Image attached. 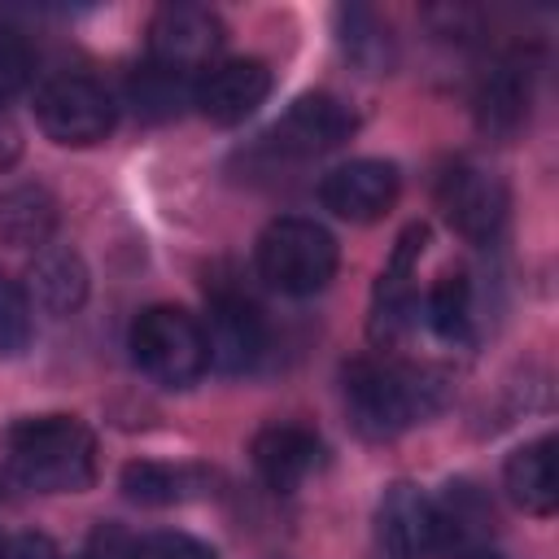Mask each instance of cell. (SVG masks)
<instances>
[{
	"mask_svg": "<svg viewBox=\"0 0 559 559\" xmlns=\"http://www.w3.org/2000/svg\"><path fill=\"white\" fill-rule=\"evenodd\" d=\"M4 472L39 493H79L96 480V437L74 415H26L0 437Z\"/></svg>",
	"mask_w": 559,
	"mask_h": 559,
	"instance_id": "obj_1",
	"label": "cell"
},
{
	"mask_svg": "<svg viewBox=\"0 0 559 559\" xmlns=\"http://www.w3.org/2000/svg\"><path fill=\"white\" fill-rule=\"evenodd\" d=\"M445 402V376L393 358H354L345 367V411L349 424L371 437H397L415 419H428Z\"/></svg>",
	"mask_w": 559,
	"mask_h": 559,
	"instance_id": "obj_2",
	"label": "cell"
},
{
	"mask_svg": "<svg viewBox=\"0 0 559 559\" xmlns=\"http://www.w3.org/2000/svg\"><path fill=\"white\" fill-rule=\"evenodd\" d=\"M258 275L288 293L310 297L336 275V240L314 218H275L258 236Z\"/></svg>",
	"mask_w": 559,
	"mask_h": 559,
	"instance_id": "obj_3",
	"label": "cell"
},
{
	"mask_svg": "<svg viewBox=\"0 0 559 559\" xmlns=\"http://www.w3.org/2000/svg\"><path fill=\"white\" fill-rule=\"evenodd\" d=\"M131 354H135L140 371L166 389H183L210 367L205 332L179 306H148L131 323Z\"/></svg>",
	"mask_w": 559,
	"mask_h": 559,
	"instance_id": "obj_4",
	"label": "cell"
},
{
	"mask_svg": "<svg viewBox=\"0 0 559 559\" xmlns=\"http://www.w3.org/2000/svg\"><path fill=\"white\" fill-rule=\"evenodd\" d=\"M35 118L44 127L48 140L57 144H70V148H87V144H100L109 131H114V96L87 79V74H57L39 87L35 96Z\"/></svg>",
	"mask_w": 559,
	"mask_h": 559,
	"instance_id": "obj_5",
	"label": "cell"
},
{
	"mask_svg": "<svg viewBox=\"0 0 559 559\" xmlns=\"http://www.w3.org/2000/svg\"><path fill=\"white\" fill-rule=\"evenodd\" d=\"M223 39H227V31H223L218 13L201 9V4H166L148 22V61L157 70L188 74V70L210 66L218 57Z\"/></svg>",
	"mask_w": 559,
	"mask_h": 559,
	"instance_id": "obj_6",
	"label": "cell"
},
{
	"mask_svg": "<svg viewBox=\"0 0 559 559\" xmlns=\"http://www.w3.org/2000/svg\"><path fill=\"white\" fill-rule=\"evenodd\" d=\"M437 201L450 227L476 245H489L507 223V188L480 166H450L437 183Z\"/></svg>",
	"mask_w": 559,
	"mask_h": 559,
	"instance_id": "obj_7",
	"label": "cell"
},
{
	"mask_svg": "<svg viewBox=\"0 0 559 559\" xmlns=\"http://www.w3.org/2000/svg\"><path fill=\"white\" fill-rule=\"evenodd\" d=\"M201 332H205L210 367H218L223 376H245L266 354V319L240 293H214L210 297V323Z\"/></svg>",
	"mask_w": 559,
	"mask_h": 559,
	"instance_id": "obj_8",
	"label": "cell"
},
{
	"mask_svg": "<svg viewBox=\"0 0 559 559\" xmlns=\"http://www.w3.org/2000/svg\"><path fill=\"white\" fill-rule=\"evenodd\" d=\"M397 166L380 162V157H354L336 170L323 175L319 183V201L323 210H332L345 223H376L393 210L397 201Z\"/></svg>",
	"mask_w": 559,
	"mask_h": 559,
	"instance_id": "obj_9",
	"label": "cell"
},
{
	"mask_svg": "<svg viewBox=\"0 0 559 559\" xmlns=\"http://www.w3.org/2000/svg\"><path fill=\"white\" fill-rule=\"evenodd\" d=\"M376 546L384 559H432L437 555V515H432V498L419 485L397 480L384 489L376 507Z\"/></svg>",
	"mask_w": 559,
	"mask_h": 559,
	"instance_id": "obj_10",
	"label": "cell"
},
{
	"mask_svg": "<svg viewBox=\"0 0 559 559\" xmlns=\"http://www.w3.org/2000/svg\"><path fill=\"white\" fill-rule=\"evenodd\" d=\"M271 96V70L258 57H240V61H223L210 66L197 83H192V105L201 118H210L214 127H236L245 122L262 100Z\"/></svg>",
	"mask_w": 559,
	"mask_h": 559,
	"instance_id": "obj_11",
	"label": "cell"
},
{
	"mask_svg": "<svg viewBox=\"0 0 559 559\" xmlns=\"http://www.w3.org/2000/svg\"><path fill=\"white\" fill-rule=\"evenodd\" d=\"M354 135V114L328 96V92H310V96H297L280 122L271 127V144L280 153H293V157H310V153H328L336 144H345Z\"/></svg>",
	"mask_w": 559,
	"mask_h": 559,
	"instance_id": "obj_12",
	"label": "cell"
},
{
	"mask_svg": "<svg viewBox=\"0 0 559 559\" xmlns=\"http://www.w3.org/2000/svg\"><path fill=\"white\" fill-rule=\"evenodd\" d=\"M249 454H253V467L258 476L275 489V493H293L323 459V445L310 428L301 424H266L253 432L249 441Z\"/></svg>",
	"mask_w": 559,
	"mask_h": 559,
	"instance_id": "obj_13",
	"label": "cell"
},
{
	"mask_svg": "<svg viewBox=\"0 0 559 559\" xmlns=\"http://www.w3.org/2000/svg\"><path fill=\"white\" fill-rule=\"evenodd\" d=\"M92 275L79 249L70 245H44L35 249L31 266H26V297L44 310V314H74L87 301Z\"/></svg>",
	"mask_w": 559,
	"mask_h": 559,
	"instance_id": "obj_14",
	"label": "cell"
},
{
	"mask_svg": "<svg viewBox=\"0 0 559 559\" xmlns=\"http://www.w3.org/2000/svg\"><path fill=\"white\" fill-rule=\"evenodd\" d=\"M424 240H428L424 227H406L397 249H393V258H389V266L380 271L376 306H371V341H380V345H393L411 328V310H415L411 271H415V258L424 253Z\"/></svg>",
	"mask_w": 559,
	"mask_h": 559,
	"instance_id": "obj_15",
	"label": "cell"
},
{
	"mask_svg": "<svg viewBox=\"0 0 559 559\" xmlns=\"http://www.w3.org/2000/svg\"><path fill=\"white\" fill-rule=\"evenodd\" d=\"M432 515H437V550H445L454 559L489 550L493 507H489V498L472 480L445 485V493L432 502Z\"/></svg>",
	"mask_w": 559,
	"mask_h": 559,
	"instance_id": "obj_16",
	"label": "cell"
},
{
	"mask_svg": "<svg viewBox=\"0 0 559 559\" xmlns=\"http://www.w3.org/2000/svg\"><path fill=\"white\" fill-rule=\"evenodd\" d=\"M502 485L511 493V502L528 515H555L559 507V472H555V437H537L528 445H520L507 467H502Z\"/></svg>",
	"mask_w": 559,
	"mask_h": 559,
	"instance_id": "obj_17",
	"label": "cell"
},
{
	"mask_svg": "<svg viewBox=\"0 0 559 559\" xmlns=\"http://www.w3.org/2000/svg\"><path fill=\"white\" fill-rule=\"evenodd\" d=\"M57 227V197L44 183H13L0 192V245L44 249Z\"/></svg>",
	"mask_w": 559,
	"mask_h": 559,
	"instance_id": "obj_18",
	"label": "cell"
},
{
	"mask_svg": "<svg viewBox=\"0 0 559 559\" xmlns=\"http://www.w3.org/2000/svg\"><path fill=\"white\" fill-rule=\"evenodd\" d=\"M210 489V476L201 467H175V463H127L122 467V493L140 507H175L188 498H201Z\"/></svg>",
	"mask_w": 559,
	"mask_h": 559,
	"instance_id": "obj_19",
	"label": "cell"
},
{
	"mask_svg": "<svg viewBox=\"0 0 559 559\" xmlns=\"http://www.w3.org/2000/svg\"><path fill=\"white\" fill-rule=\"evenodd\" d=\"M528 114V83L520 79V66H493L476 87V118L485 131L507 135Z\"/></svg>",
	"mask_w": 559,
	"mask_h": 559,
	"instance_id": "obj_20",
	"label": "cell"
},
{
	"mask_svg": "<svg viewBox=\"0 0 559 559\" xmlns=\"http://www.w3.org/2000/svg\"><path fill=\"white\" fill-rule=\"evenodd\" d=\"M336 26H341L345 57H354L367 74H384V66L393 61V44H389V31L376 22V13H367V9H341L336 13Z\"/></svg>",
	"mask_w": 559,
	"mask_h": 559,
	"instance_id": "obj_21",
	"label": "cell"
},
{
	"mask_svg": "<svg viewBox=\"0 0 559 559\" xmlns=\"http://www.w3.org/2000/svg\"><path fill=\"white\" fill-rule=\"evenodd\" d=\"M127 96H131V105H135L140 118H175L183 105H192V83L183 74H170V70L148 66V70L131 74Z\"/></svg>",
	"mask_w": 559,
	"mask_h": 559,
	"instance_id": "obj_22",
	"label": "cell"
},
{
	"mask_svg": "<svg viewBox=\"0 0 559 559\" xmlns=\"http://www.w3.org/2000/svg\"><path fill=\"white\" fill-rule=\"evenodd\" d=\"M428 323L437 328V336L445 341H463L472 328V284L467 275H441L428 293Z\"/></svg>",
	"mask_w": 559,
	"mask_h": 559,
	"instance_id": "obj_23",
	"label": "cell"
},
{
	"mask_svg": "<svg viewBox=\"0 0 559 559\" xmlns=\"http://www.w3.org/2000/svg\"><path fill=\"white\" fill-rule=\"evenodd\" d=\"M31 341V301L17 284L0 280V358L22 354Z\"/></svg>",
	"mask_w": 559,
	"mask_h": 559,
	"instance_id": "obj_24",
	"label": "cell"
},
{
	"mask_svg": "<svg viewBox=\"0 0 559 559\" xmlns=\"http://www.w3.org/2000/svg\"><path fill=\"white\" fill-rule=\"evenodd\" d=\"M31 79V48L17 31H0V100L17 96Z\"/></svg>",
	"mask_w": 559,
	"mask_h": 559,
	"instance_id": "obj_25",
	"label": "cell"
},
{
	"mask_svg": "<svg viewBox=\"0 0 559 559\" xmlns=\"http://www.w3.org/2000/svg\"><path fill=\"white\" fill-rule=\"evenodd\" d=\"M131 559H218V555L188 533H148L144 542H135Z\"/></svg>",
	"mask_w": 559,
	"mask_h": 559,
	"instance_id": "obj_26",
	"label": "cell"
},
{
	"mask_svg": "<svg viewBox=\"0 0 559 559\" xmlns=\"http://www.w3.org/2000/svg\"><path fill=\"white\" fill-rule=\"evenodd\" d=\"M135 542H127V533L118 524H100L92 533V546H87V559H131Z\"/></svg>",
	"mask_w": 559,
	"mask_h": 559,
	"instance_id": "obj_27",
	"label": "cell"
},
{
	"mask_svg": "<svg viewBox=\"0 0 559 559\" xmlns=\"http://www.w3.org/2000/svg\"><path fill=\"white\" fill-rule=\"evenodd\" d=\"M4 559H57V546L44 533H22V537L4 542Z\"/></svg>",
	"mask_w": 559,
	"mask_h": 559,
	"instance_id": "obj_28",
	"label": "cell"
},
{
	"mask_svg": "<svg viewBox=\"0 0 559 559\" xmlns=\"http://www.w3.org/2000/svg\"><path fill=\"white\" fill-rule=\"evenodd\" d=\"M17 153H22V135H17V127H13V122L0 114V175H4V170L17 162Z\"/></svg>",
	"mask_w": 559,
	"mask_h": 559,
	"instance_id": "obj_29",
	"label": "cell"
},
{
	"mask_svg": "<svg viewBox=\"0 0 559 559\" xmlns=\"http://www.w3.org/2000/svg\"><path fill=\"white\" fill-rule=\"evenodd\" d=\"M463 559H502V555H493V550H476V555H463Z\"/></svg>",
	"mask_w": 559,
	"mask_h": 559,
	"instance_id": "obj_30",
	"label": "cell"
},
{
	"mask_svg": "<svg viewBox=\"0 0 559 559\" xmlns=\"http://www.w3.org/2000/svg\"><path fill=\"white\" fill-rule=\"evenodd\" d=\"M0 559H4V537H0Z\"/></svg>",
	"mask_w": 559,
	"mask_h": 559,
	"instance_id": "obj_31",
	"label": "cell"
},
{
	"mask_svg": "<svg viewBox=\"0 0 559 559\" xmlns=\"http://www.w3.org/2000/svg\"><path fill=\"white\" fill-rule=\"evenodd\" d=\"M271 559H280V555H271Z\"/></svg>",
	"mask_w": 559,
	"mask_h": 559,
	"instance_id": "obj_32",
	"label": "cell"
}]
</instances>
